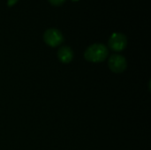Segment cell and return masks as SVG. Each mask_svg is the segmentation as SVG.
<instances>
[{"label": "cell", "mask_w": 151, "mask_h": 150, "mask_svg": "<svg viewBox=\"0 0 151 150\" xmlns=\"http://www.w3.org/2000/svg\"><path fill=\"white\" fill-rule=\"evenodd\" d=\"M108 56V49L104 44L94 43L87 48L84 53V57L88 61L93 63H99L104 60Z\"/></svg>", "instance_id": "1"}, {"label": "cell", "mask_w": 151, "mask_h": 150, "mask_svg": "<svg viewBox=\"0 0 151 150\" xmlns=\"http://www.w3.org/2000/svg\"><path fill=\"white\" fill-rule=\"evenodd\" d=\"M43 41L50 47H57L63 42L64 36L60 30L51 27L48 28L43 33Z\"/></svg>", "instance_id": "2"}, {"label": "cell", "mask_w": 151, "mask_h": 150, "mask_svg": "<svg viewBox=\"0 0 151 150\" xmlns=\"http://www.w3.org/2000/svg\"><path fill=\"white\" fill-rule=\"evenodd\" d=\"M108 43H109V47L112 50L121 51L127 45V38L124 34L116 32L111 35V37L108 41Z\"/></svg>", "instance_id": "3"}, {"label": "cell", "mask_w": 151, "mask_h": 150, "mask_svg": "<svg viewBox=\"0 0 151 150\" xmlns=\"http://www.w3.org/2000/svg\"><path fill=\"white\" fill-rule=\"evenodd\" d=\"M127 66L126 58L119 54L112 55L109 59V67L110 69L116 73L123 72Z\"/></svg>", "instance_id": "4"}, {"label": "cell", "mask_w": 151, "mask_h": 150, "mask_svg": "<svg viewBox=\"0 0 151 150\" xmlns=\"http://www.w3.org/2000/svg\"><path fill=\"white\" fill-rule=\"evenodd\" d=\"M58 57L62 63L68 64L73 58V51L69 46H63L58 50Z\"/></svg>", "instance_id": "5"}, {"label": "cell", "mask_w": 151, "mask_h": 150, "mask_svg": "<svg viewBox=\"0 0 151 150\" xmlns=\"http://www.w3.org/2000/svg\"><path fill=\"white\" fill-rule=\"evenodd\" d=\"M52 5H55V6H59L61 4H63L65 3V0H48Z\"/></svg>", "instance_id": "6"}, {"label": "cell", "mask_w": 151, "mask_h": 150, "mask_svg": "<svg viewBox=\"0 0 151 150\" xmlns=\"http://www.w3.org/2000/svg\"><path fill=\"white\" fill-rule=\"evenodd\" d=\"M17 2H18V0H7V6L12 7V6H13Z\"/></svg>", "instance_id": "7"}]
</instances>
